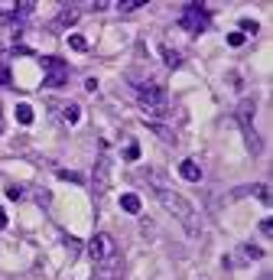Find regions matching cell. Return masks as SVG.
Wrapping results in <instances>:
<instances>
[{
	"label": "cell",
	"mask_w": 273,
	"mask_h": 280,
	"mask_svg": "<svg viewBox=\"0 0 273 280\" xmlns=\"http://www.w3.org/2000/svg\"><path fill=\"white\" fill-rule=\"evenodd\" d=\"M156 199H160V206L166 209L169 215H176L182 225H186V231H189V235H199V218H195L192 202H189L186 196L173 193V189H166V186H156Z\"/></svg>",
	"instance_id": "6da1fadb"
},
{
	"label": "cell",
	"mask_w": 273,
	"mask_h": 280,
	"mask_svg": "<svg viewBox=\"0 0 273 280\" xmlns=\"http://www.w3.org/2000/svg\"><path fill=\"white\" fill-rule=\"evenodd\" d=\"M136 101H140V108L150 111V114H166L169 111V98H166V91H163L160 85H140Z\"/></svg>",
	"instance_id": "7a4b0ae2"
},
{
	"label": "cell",
	"mask_w": 273,
	"mask_h": 280,
	"mask_svg": "<svg viewBox=\"0 0 273 280\" xmlns=\"http://www.w3.org/2000/svg\"><path fill=\"white\" fill-rule=\"evenodd\" d=\"M179 26H182V30H189V33H202V30H208V13H205V7L189 4L186 10H182V17H179Z\"/></svg>",
	"instance_id": "3957f363"
},
{
	"label": "cell",
	"mask_w": 273,
	"mask_h": 280,
	"mask_svg": "<svg viewBox=\"0 0 273 280\" xmlns=\"http://www.w3.org/2000/svg\"><path fill=\"white\" fill-rule=\"evenodd\" d=\"M120 274H124V257L117 251L104 261H94V280H120Z\"/></svg>",
	"instance_id": "277c9868"
},
{
	"label": "cell",
	"mask_w": 273,
	"mask_h": 280,
	"mask_svg": "<svg viewBox=\"0 0 273 280\" xmlns=\"http://www.w3.org/2000/svg\"><path fill=\"white\" fill-rule=\"evenodd\" d=\"M85 251H88V257H91V261H104V257H111L114 251H117V244H114L111 235H104V231H101V235H94L91 241L85 244Z\"/></svg>",
	"instance_id": "5b68a950"
},
{
	"label": "cell",
	"mask_w": 273,
	"mask_h": 280,
	"mask_svg": "<svg viewBox=\"0 0 273 280\" xmlns=\"http://www.w3.org/2000/svg\"><path fill=\"white\" fill-rule=\"evenodd\" d=\"M46 65H49V75H46V85H62V81L68 78V69L62 62H59V59H46Z\"/></svg>",
	"instance_id": "8992f818"
},
{
	"label": "cell",
	"mask_w": 273,
	"mask_h": 280,
	"mask_svg": "<svg viewBox=\"0 0 273 280\" xmlns=\"http://www.w3.org/2000/svg\"><path fill=\"white\" fill-rule=\"evenodd\" d=\"M179 176H182V179H189V182H199V179H202L199 163H195V160H182V163H179Z\"/></svg>",
	"instance_id": "52a82bcc"
},
{
	"label": "cell",
	"mask_w": 273,
	"mask_h": 280,
	"mask_svg": "<svg viewBox=\"0 0 273 280\" xmlns=\"http://www.w3.org/2000/svg\"><path fill=\"white\" fill-rule=\"evenodd\" d=\"M254 108H257V101H254V98L241 101V108H237V118L244 121V127H247V124H250V118H254Z\"/></svg>",
	"instance_id": "ba28073f"
},
{
	"label": "cell",
	"mask_w": 273,
	"mask_h": 280,
	"mask_svg": "<svg viewBox=\"0 0 273 280\" xmlns=\"http://www.w3.org/2000/svg\"><path fill=\"white\" fill-rule=\"evenodd\" d=\"M120 209L130 212V215H136V212H140V199H136L133 193H124V196H120Z\"/></svg>",
	"instance_id": "9c48e42d"
},
{
	"label": "cell",
	"mask_w": 273,
	"mask_h": 280,
	"mask_svg": "<svg viewBox=\"0 0 273 280\" xmlns=\"http://www.w3.org/2000/svg\"><path fill=\"white\" fill-rule=\"evenodd\" d=\"M107 182V156H101L98 166H94V186H104Z\"/></svg>",
	"instance_id": "30bf717a"
},
{
	"label": "cell",
	"mask_w": 273,
	"mask_h": 280,
	"mask_svg": "<svg viewBox=\"0 0 273 280\" xmlns=\"http://www.w3.org/2000/svg\"><path fill=\"white\" fill-rule=\"evenodd\" d=\"M163 59H166L169 69H179V65H182V56L176 49H169V46H163Z\"/></svg>",
	"instance_id": "8fae6325"
},
{
	"label": "cell",
	"mask_w": 273,
	"mask_h": 280,
	"mask_svg": "<svg viewBox=\"0 0 273 280\" xmlns=\"http://www.w3.org/2000/svg\"><path fill=\"white\" fill-rule=\"evenodd\" d=\"M78 23V10H72V7H65L62 13H59V26H75Z\"/></svg>",
	"instance_id": "7c38bea8"
},
{
	"label": "cell",
	"mask_w": 273,
	"mask_h": 280,
	"mask_svg": "<svg viewBox=\"0 0 273 280\" xmlns=\"http://www.w3.org/2000/svg\"><path fill=\"white\" fill-rule=\"evenodd\" d=\"M17 121L20 124H33V108L30 105H17Z\"/></svg>",
	"instance_id": "4fadbf2b"
},
{
	"label": "cell",
	"mask_w": 273,
	"mask_h": 280,
	"mask_svg": "<svg viewBox=\"0 0 273 280\" xmlns=\"http://www.w3.org/2000/svg\"><path fill=\"white\" fill-rule=\"evenodd\" d=\"M124 160H140V143H136V140H130V143H127V147H124Z\"/></svg>",
	"instance_id": "5bb4252c"
},
{
	"label": "cell",
	"mask_w": 273,
	"mask_h": 280,
	"mask_svg": "<svg viewBox=\"0 0 273 280\" xmlns=\"http://www.w3.org/2000/svg\"><path fill=\"white\" fill-rule=\"evenodd\" d=\"M68 46H72L75 52H88V43H85V36H78V33H75V36H68Z\"/></svg>",
	"instance_id": "9a60e30c"
},
{
	"label": "cell",
	"mask_w": 273,
	"mask_h": 280,
	"mask_svg": "<svg viewBox=\"0 0 273 280\" xmlns=\"http://www.w3.org/2000/svg\"><path fill=\"white\" fill-rule=\"evenodd\" d=\"M254 196H260L263 206H273V193H270L267 186H254Z\"/></svg>",
	"instance_id": "2e32d148"
},
{
	"label": "cell",
	"mask_w": 273,
	"mask_h": 280,
	"mask_svg": "<svg viewBox=\"0 0 273 280\" xmlns=\"http://www.w3.org/2000/svg\"><path fill=\"white\" fill-rule=\"evenodd\" d=\"M244 254H247L250 261H260V257H263V251L257 248V244H244Z\"/></svg>",
	"instance_id": "e0dca14e"
},
{
	"label": "cell",
	"mask_w": 273,
	"mask_h": 280,
	"mask_svg": "<svg viewBox=\"0 0 273 280\" xmlns=\"http://www.w3.org/2000/svg\"><path fill=\"white\" fill-rule=\"evenodd\" d=\"M257 30H260V26H257L254 20H241V36L244 33H257Z\"/></svg>",
	"instance_id": "ac0fdd59"
},
{
	"label": "cell",
	"mask_w": 273,
	"mask_h": 280,
	"mask_svg": "<svg viewBox=\"0 0 273 280\" xmlns=\"http://www.w3.org/2000/svg\"><path fill=\"white\" fill-rule=\"evenodd\" d=\"M65 121H68V124H75V121H78V108H75V105L65 108Z\"/></svg>",
	"instance_id": "d6986e66"
},
{
	"label": "cell",
	"mask_w": 273,
	"mask_h": 280,
	"mask_svg": "<svg viewBox=\"0 0 273 280\" xmlns=\"http://www.w3.org/2000/svg\"><path fill=\"white\" fill-rule=\"evenodd\" d=\"M228 46H244V36H241V33H231V36H228Z\"/></svg>",
	"instance_id": "ffe728a7"
},
{
	"label": "cell",
	"mask_w": 273,
	"mask_h": 280,
	"mask_svg": "<svg viewBox=\"0 0 273 280\" xmlns=\"http://www.w3.org/2000/svg\"><path fill=\"white\" fill-rule=\"evenodd\" d=\"M59 176H62V179H68V182H81V176H78V173H68V169H62Z\"/></svg>",
	"instance_id": "44dd1931"
},
{
	"label": "cell",
	"mask_w": 273,
	"mask_h": 280,
	"mask_svg": "<svg viewBox=\"0 0 273 280\" xmlns=\"http://www.w3.org/2000/svg\"><path fill=\"white\" fill-rule=\"evenodd\" d=\"M260 231H263V235H273V222H270V218H263V222H260Z\"/></svg>",
	"instance_id": "7402d4cb"
},
{
	"label": "cell",
	"mask_w": 273,
	"mask_h": 280,
	"mask_svg": "<svg viewBox=\"0 0 273 280\" xmlns=\"http://www.w3.org/2000/svg\"><path fill=\"white\" fill-rule=\"evenodd\" d=\"M0 85H10V69H4V65H0Z\"/></svg>",
	"instance_id": "603a6c76"
},
{
	"label": "cell",
	"mask_w": 273,
	"mask_h": 280,
	"mask_svg": "<svg viewBox=\"0 0 273 280\" xmlns=\"http://www.w3.org/2000/svg\"><path fill=\"white\" fill-rule=\"evenodd\" d=\"M117 7H120V10H136L140 4H136V0H124V4H117Z\"/></svg>",
	"instance_id": "cb8c5ba5"
},
{
	"label": "cell",
	"mask_w": 273,
	"mask_h": 280,
	"mask_svg": "<svg viewBox=\"0 0 273 280\" xmlns=\"http://www.w3.org/2000/svg\"><path fill=\"white\" fill-rule=\"evenodd\" d=\"M7 228V212H4V206H0V231Z\"/></svg>",
	"instance_id": "d4e9b609"
},
{
	"label": "cell",
	"mask_w": 273,
	"mask_h": 280,
	"mask_svg": "<svg viewBox=\"0 0 273 280\" xmlns=\"http://www.w3.org/2000/svg\"><path fill=\"white\" fill-rule=\"evenodd\" d=\"M0 131H4V124H0Z\"/></svg>",
	"instance_id": "484cf974"
}]
</instances>
